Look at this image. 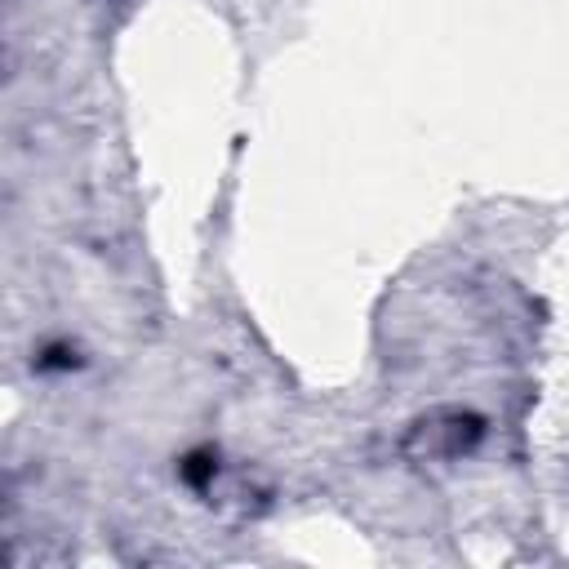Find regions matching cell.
I'll return each mask as SVG.
<instances>
[{"mask_svg":"<svg viewBox=\"0 0 569 569\" xmlns=\"http://www.w3.org/2000/svg\"><path fill=\"white\" fill-rule=\"evenodd\" d=\"M480 436H485V418H476L467 409H440L409 427L405 453L413 462H449V458H462L467 449H476Z\"/></svg>","mask_w":569,"mask_h":569,"instance_id":"cell-1","label":"cell"},{"mask_svg":"<svg viewBox=\"0 0 569 569\" xmlns=\"http://www.w3.org/2000/svg\"><path fill=\"white\" fill-rule=\"evenodd\" d=\"M182 476H187V485L204 489V485L213 480V453H191V458L182 462Z\"/></svg>","mask_w":569,"mask_h":569,"instance_id":"cell-2","label":"cell"}]
</instances>
